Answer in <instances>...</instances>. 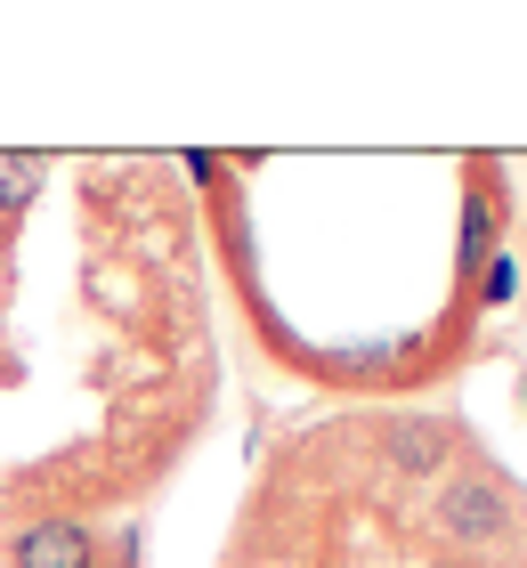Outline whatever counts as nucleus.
Wrapping results in <instances>:
<instances>
[{
  "mask_svg": "<svg viewBox=\"0 0 527 568\" xmlns=\"http://www.w3.org/2000/svg\"><path fill=\"white\" fill-rule=\"evenodd\" d=\"M430 528H438V545L455 552V560H495V552H511V545H519V528H527V496H519L504 471H487V463H463V471H446V479H438V496H430Z\"/></svg>",
  "mask_w": 527,
  "mask_h": 568,
  "instance_id": "f257e3e1",
  "label": "nucleus"
},
{
  "mask_svg": "<svg viewBox=\"0 0 527 568\" xmlns=\"http://www.w3.org/2000/svg\"><path fill=\"white\" fill-rule=\"evenodd\" d=\"M374 447H382V463L398 479H446L455 455H463V438L438 415H389V423H374Z\"/></svg>",
  "mask_w": 527,
  "mask_h": 568,
  "instance_id": "f03ea898",
  "label": "nucleus"
},
{
  "mask_svg": "<svg viewBox=\"0 0 527 568\" xmlns=\"http://www.w3.org/2000/svg\"><path fill=\"white\" fill-rule=\"evenodd\" d=\"M0 560L9 568H98V536L73 520V511H41V520L9 528Z\"/></svg>",
  "mask_w": 527,
  "mask_h": 568,
  "instance_id": "7ed1b4c3",
  "label": "nucleus"
},
{
  "mask_svg": "<svg viewBox=\"0 0 527 568\" xmlns=\"http://www.w3.org/2000/svg\"><path fill=\"white\" fill-rule=\"evenodd\" d=\"M504 252V220H495V195L487 187H463V236H455V276H463V293L479 284V268ZM455 317H470V308L455 301Z\"/></svg>",
  "mask_w": 527,
  "mask_h": 568,
  "instance_id": "20e7f679",
  "label": "nucleus"
},
{
  "mask_svg": "<svg viewBox=\"0 0 527 568\" xmlns=\"http://www.w3.org/2000/svg\"><path fill=\"white\" fill-rule=\"evenodd\" d=\"M41 179H49L41 154H0V220H17L24 203L41 195Z\"/></svg>",
  "mask_w": 527,
  "mask_h": 568,
  "instance_id": "39448f33",
  "label": "nucleus"
},
{
  "mask_svg": "<svg viewBox=\"0 0 527 568\" xmlns=\"http://www.w3.org/2000/svg\"><path fill=\"white\" fill-rule=\"evenodd\" d=\"M511 301H519V261H511V244H504V252H495V261L479 268V284L463 293V308L479 317V308H511Z\"/></svg>",
  "mask_w": 527,
  "mask_h": 568,
  "instance_id": "423d86ee",
  "label": "nucleus"
}]
</instances>
